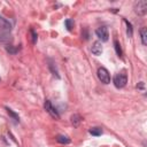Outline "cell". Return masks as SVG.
<instances>
[{"label": "cell", "mask_w": 147, "mask_h": 147, "mask_svg": "<svg viewBox=\"0 0 147 147\" xmlns=\"http://www.w3.org/2000/svg\"><path fill=\"white\" fill-rule=\"evenodd\" d=\"M10 30H11L10 23L6 18H3L2 16H0V40L1 41H3L5 38H7L8 33L10 32Z\"/></svg>", "instance_id": "6da1fadb"}, {"label": "cell", "mask_w": 147, "mask_h": 147, "mask_svg": "<svg viewBox=\"0 0 147 147\" xmlns=\"http://www.w3.org/2000/svg\"><path fill=\"white\" fill-rule=\"evenodd\" d=\"M113 82H114V85L117 88H123L127 83V76H126V74H123V72L117 74V75L114 76Z\"/></svg>", "instance_id": "7a4b0ae2"}, {"label": "cell", "mask_w": 147, "mask_h": 147, "mask_svg": "<svg viewBox=\"0 0 147 147\" xmlns=\"http://www.w3.org/2000/svg\"><path fill=\"white\" fill-rule=\"evenodd\" d=\"M98 78L100 79L101 83L103 84H109L110 83V75H109V71L103 68V67H100L98 69Z\"/></svg>", "instance_id": "3957f363"}, {"label": "cell", "mask_w": 147, "mask_h": 147, "mask_svg": "<svg viewBox=\"0 0 147 147\" xmlns=\"http://www.w3.org/2000/svg\"><path fill=\"white\" fill-rule=\"evenodd\" d=\"M134 11H136L138 15H140V16L145 15L146 11H147V1H146V0L137 1V2L134 3Z\"/></svg>", "instance_id": "277c9868"}, {"label": "cell", "mask_w": 147, "mask_h": 147, "mask_svg": "<svg viewBox=\"0 0 147 147\" xmlns=\"http://www.w3.org/2000/svg\"><path fill=\"white\" fill-rule=\"evenodd\" d=\"M95 34L96 37L101 40V41H107L109 39V33H108V29L106 26H100L99 29L95 30Z\"/></svg>", "instance_id": "5b68a950"}, {"label": "cell", "mask_w": 147, "mask_h": 147, "mask_svg": "<svg viewBox=\"0 0 147 147\" xmlns=\"http://www.w3.org/2000/svg\"><path fill=\"white\" fill-rule=\"evenodd\" d=\"M44 108H45V110H46L51 116H53L54 118H60V115H59L57 110L52 106V103H51L49 100H46V101H45V103H44Z\"/></svg>", "instance_id": "8992f818"}, {"label": "cell", "mask_w": 147, "mask_h": 147, "mask_svg": "<svg viewBox=\"0 0 147 147\" xmlns=\"http://www.w3.org/2000/svg\"><path fill=\"white\" fill-rule=\"evenodd\" d=\"M91 51H92V53H93L94 55H96V56L101 55V53H102V45H101V42H100V41H94V42H93V46H92V48H91Z\"/></svg>", "instance_id": "52a82bcc"}, {"label": "cell", "mask_w": 147, "mask_h": 147, "mask_svg": "<svg viewBox=\"0 0 147 147\" xmlns=\"http://www.w3.org/2000/svg\"><path fill=\"white\" fill-rule=\"evenodd\" d=\"M48 68H49L51 72H52L56 78H60V75H59V72H57V69H56V67H55V63H54L51 59L48 60Z\"/></svg>", "instance_id": "ba28073f"}, {"label": "cell", "mask_w": 147, "mask_h": 147, "mask_svg": "<svg viewBox=\"0 0 147 147\" xmlns=\"http://www.w3.org/2000/svg\"><path fill=\"white\" fill-rule=\"evenodd\" d=\"M140 38H141L142 45H147V29L146 28H142L140 30Z\"/></svg>", "instance_id": "9c48e42d"}, {"label": "cell", "mask_w": 147, "mask_h": 147, "mask_svg": "<svg viewBox=\"0 0 147 147\" xmlns=\"http://www.w3.org/2000/svg\"><path fill=\"white\" fill-rule=\"evenodd\" d=\"M114 47H115V51H116V54L122 57V48H121V44L117 39H114Z\"/></svg>", "instance_id": "30bf717a"}, {"label": "cell", "mask_w": 147, "mask_h": 147, "mask_svg": "<svg viewBox=\"0 0 147 147\" xmlns=\"http://www.w3.org/2000/svg\"><path fill=\"white\" fill-rule=\"evenodd\" d=\"M56 140H57V142H60V144H70V139H69L67 136H63V134H59V136L56 137Z\"/></svg>", "instance_id": "8fae6325"}, {"label": "cell", "mask_w": 147, "mask_h": 147, "mask_svg": "<svg viewBox=\"0 0 147 147\" xmlns=\"http://www.w3.org/2000/svg\"><path fill=\"white\" fill-rule=\"evenodd\" d=\"M88 132H90L92 136H95V137L102 134V130H101V127H91V129L88 130Z\"/></svg>", "instance_id": "7c38bea8"}, {"label": "cell", "mask_w": 147, "mask_h": 147, "mask_svg": "<svg viewBox=\"0 0 147 147\" xmlns=\"http://www.w3.org/2000/svg\"><path fill=\"white\" fill-rule=\"evenodd\" d=\"M80 121H82V117H80L78 114H75V115L71 116V123H72L75 126H78V124L80 123Z\"/></svg>", "instance_id": "4fadbf2b"}, {"label": "cell", "mask_w": 147, "mask_h": 147, "mask_svg": "<svg viewBox=\"0 0 147 147\" xmlns=\"http://www.w3.org/2000/svg\"><path fill=\"white\" fill-rule=\"evenodd\" d=\"M124 22L126 23V32H127V36L131 38L132 37V34H133V29H132V25H131V23L127 21V20H124Z\"/></svg>", "instance_id": "5bb4252c"}, {"label": "cell", "mask_w": 147, "mask_h": 147, "mask_svg": "<svg viewBox=\"0 0 147 147\" xmlns=\"http://www.w3.org/2000/svg\"><path fill=\"white\" fill-rule=\"evenodd\" d=\"M6 110H7V113H8V115H9L10 117H13V118H14V119H15L16 122H18V121H20V117H18V115H17L16 113H14V111H13V110H11L10 108H8V107H6Z\"/></svg>", "instance_id": "9a60e30c"}, {"label": "cell", "mask_w": 147, "mask_h": 147, "mask_svg": "<svg viewBox=\"0 0 147 147\" xmlns=\"http://www.w3.org/2000/svg\"><path fill=\"white\" fill-rule=\"evenodd\" d=\"M64 24H65V28H67L68 31H72V28H74V21L72 20H70V18L65 20Z\"/></svg>", "instance_id": "2e32d148"}, {"label": "cell", "mask_w": 147, "mask_h": 147, "mask_svg": "<svg viewBox=\"0 0 147 147\" xmlns=\"http://www.w3.org/2000/svg\"><path fill=\"white\" fill-rule=\"evenodd\" d=\"M18 49H20V48H14L13 46H7V47H6V51H7L9 54H13V55L16 54V53L18 52Z\"/></svg>", "instance_id": "e0dca14e"}, {"label": "cell", "mask_w": 147, "mask_h": 147, "mask_svg": "<svg viewBox=\"0 0 147 147\" xmlns=\"http://www.w3.org/2000/svg\"><path fill=\"white\" fill-rule=\"evenodd\" d=\"M30 32H31V34H32V44H36L37 42V38H38V36H37V33L34 32V30H30Z\"/></svg>", "instance_id": "ac0fdd59"}, {"label": "cell", "mask_w": 147, "mask_h": 147, "mask_svg": "<svg viewBox=\"0 0 147 147\" xmlns=\"http://www.w3.org/2000/svg\"><path fill=\"white\" fill-rule=\"evenodd\" d=\"M82 36L84 37V39H85V40H87V39L90 38V34H88V31H87V29H84V30H83V32H82Z\"/></svg>", "instance_id": "d6986e66"}, {"label": "cell", "mask_w": 147, "mask_h": 147, "mask_svg": "<svg viewBox=\"0 0 147 147\" xmlns=\"http://www.w3.org/2000/svg\"><path fill=\"white\" fill-rule=\"evenodd\" d=\"M137 87H138V88H144V83H142V82H140V83L137 85Z\"/></svg>", "instance_id": "ffe728a7"}]
</instances>
